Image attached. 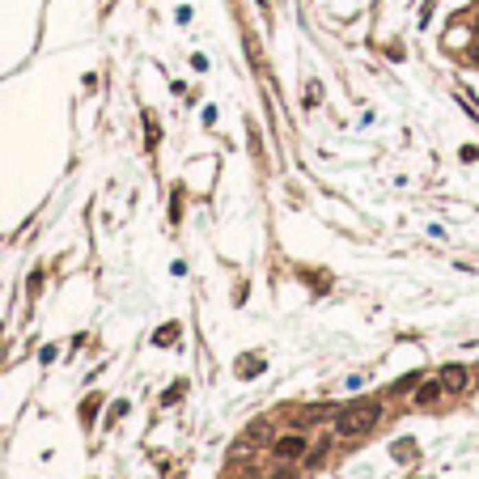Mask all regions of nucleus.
<instances>
[{"instance_id":"nucleus-1","label":"nucleus","mask_w":479,"mask_h":479,"mask_svg":"<svg viewBox=\"0 0 479 479\" xmlns=\"http://www.w3.org/2000/svg\"><path fill=\"white\" fill-rule=\"evenodd\" d=\"M377 420H382V403H348L335 416V433L339 437H365L377 428Z\"/></svg>"},{"instance_id":"nucleus-2","label":"nucleus","mask_w":479,"mask_h":479,"mask_svg":"<svg viewBox=\"0 0 479 479\" xmlns=\"http://www.w3.org/2000/svg\"><path fill=\"white\" fill-rule=\"evenodd\" d=\"M306 433H293V437H280L276 441V458H301V454H306Z\"/></svg>"},{"instance_id":"nucleus-3","label":"nucleus","mask_w":479,"mask_h":479,"mask_svg":"<svg viewBox=\"0 0 479 479\" xmlns=\"http://www.w3.org/2000/svg\"><path fill=\"white\" fill-rule=\"evenodd\" d=\"M467 382H471L467 365H449V369L441 373V386H445V390H467Z\"/></svg>"},{"instance_id":"nucleus-4","label":"nucleus","mask_w":479,"mask_h":479,"mask_svg":"<svg viewBox=\"0 0 479 479\" xmlns=\"http://www.w3.org/2000/svg\"><path fill=\"white\" fill-rule=\"evenodd\" d=\"M441 390H445V386H441V377H437V382H424V386L416 390V403H420V408H433V403L441 399Z\"/></svg>"},{"instance_id":"nucleus-5","label":"nucleus","mask_w":479,"mask_h":479,"mask_svg":"<svg viewBox=\"0 0 479 479\" xmlns=\"http://www.w3.org/2000/svg\"><path fill=\"white\" fill-rule=\"evenodd\" d=\"M157 344H161V348H166V344H179V322L161 326V331H157Z\"/></svg>"},{"instance_id":"nucleus-6","label":"nucleus","mask_w":479,"mask_h":479,"mask_svg":"<svg viewBox=\"0 0 479 479\" xmlns=\"http://www.w3.org/2000/svg\"><path fill=\"white\" fill-rule=\"evenodd\" d=\"M259 369H263V365H259V357H246V361H242V377H255Z\"/></svg>"},{"instance_id":"nucleus-7","label":"nucleus","mask_w":479,"mask_h":479,"mask_svg":"<svg viewBox=\"0 0 479 479\" xmlns=\"http://www.w3.org/2000/svg\"><path fill=\"white\" fill-rule=\"evenodd\" d=\"M475 30H479V21H475Z\"/></svg>"}]
</instances>
